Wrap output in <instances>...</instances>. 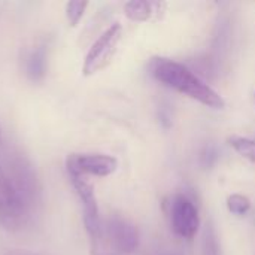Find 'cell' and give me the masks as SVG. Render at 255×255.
I'll list each match as a JSON object with an SVG mask.
<instances>
[{
    "instance_id": "6da1fadb",
    "label": "cell",
    "mask_w": 255,
    "mask_h": 255,
    "mask_svg": "<svg viewBox=\"0 0 255 255\" xmlns=\"http://www.w3.org/2000/svg\"><path fill=\"white\" fill-rule=\"evenodd\" d=\"M149 73L163 85L208 106L212 109H224L226 100L205 81H202L187 66L166 58L155 57L149 61Z\"/></svg>"
},
{
    "instance_id": "7a4b0ae2",
    "label": "cell",
    "mask_w": 255,
    "mask_h": 255,
    "mask_svg": "<svg viewBox=\"0 0 255 255\" xmlns=\"http://www.w3.org/2000/svg\"><path fill=\"white\" fill-rule=\"evenodd\" d=\"M121 36H123L121 24L114 22L96 39V42L90 46L84 60V66H82L84 76H91L111 64L114 55L118 51Z\"/></svg>"
},
{
    "instance_id": "3957f363",
    "label": "cell",
    "mask_w": 255,
    "mask_h": 255,
    "mask_svg": "<svg viewBox=\"0 0 255 255\" xmlns=\"http://www.w3.org/2000/svg\"><path fill=\"white\" fill-rule=\"evenodd\" d=\"M27 218L28 211L19 200L10 178L0 167V224L9 230H16L24 226Z\"/></svg>"
},
{
    "instance_id": "277c9868",
    "label": "cell",
    "mask_w": 255,
    "mask_h": 255,
    "mask_svg": "<svg viewBox=\"0 0 255 255\" xmlns=\"http://www.w3.org/2000/svg\"><path fill=\"white\" fill-rule=\"evenodd\" d=\"M67 175H69L70 184L81 202L85 229H87L88 235L96 241L100 236V214H99V205H97L94 187L84 175H79V173L70 172V170H67Z\"/></svg>"
},
{
    "instance_id": "5b68a950",
    "label": "cell",
    "mask_w": 255,
    "mask_h": 255,
    "mask_svg": "<svg viewBox=\"0 0 255 255\" xmlns=\"http://www.w3.org/2000/svg\"><path fill=\"white\" fill-rule=\"evenodd\" d=\"M170 227L182 239H193L200 227V217L194 202L185 194H176L170 203Z\"/></svg>"
},
{
    "instance_id": "8992f818",
    "label": "cell",
    "mask_w": 255,
    "mask_h": 255,
    "mask_svg": "<svg viewBox=\"0 0 255 255\" xmlns=\"http://www.w3.org/2000/svg\"><path fill=\"white\" fill-rule=\"evenodd\" d=\"M66 169L76 172L84 176H99L106 178L115 173L118 169V160L108 154L84 152V154H69L66 158Z\"/></svg>"
},
{
    "instance_id": "52a82bcc",
    "label": "cell",
    "mask_w": 255,
    "mask_h": 255,
    "mask_svg": "<svg viewBox=\"0 0 255 255\" xmlns=\"http://www.w3.org/2000/svg\"><path fill=\"white\" fill-rule=\"evenodd\" d=\"M7 176L10 178L19 200L25 206V209L30 214V209L33 208L37 194H39V185L37 179L34 176V172L31 169V164L21 155H16L10 163H9V173Z\"/></svg>"
},
{
    "instance_id": "ba28073f",
    "label": "cell",
    "mask_w": 255,
    "mask_h": 255,
    "mask_svg": "<svg viewBox=\"0 0 255 255\" xmlns=\"http://www.w3.org/2000/svg\"><path fill=\"white\" fill-rule=\"evenodd\" d=\"M108 238L112 247L123 254H131L139 247V232L128 220L114 215L106 224Z\"/></svg>"
},
{
    "instance_id": "9c48e42d",
    "label": "cell",
    "mask_w": 255,
    "mask_h": 255,
    "mask_svg": "<svg viewBox=\"0 0 255 255\" xmlns=\"http://www.w3.org/2000/svg\"><path fill=\"white\" fill-rule=\"evenodd\" d=\"M48 69V42L40 40L33 45L25 57V75L33 82H40Z\"/></svg>"
},
{
    "instance_id": "30bf717a",
    "label": "cell",
    "mask_w": 255,
    "mask_h": 255,
    "mask_svg": "<svg viewBox=\"0 0 255 255\" xmlns=\"http://www.w3.org/2000/svg\"><path fill=\"white\" fill-rule=\"evenodd\" d=\"M166 3L163 1H149V0H131L124 4V13L131 21L145 22L149 19L161 18L164 13Z\"/></svg>"
},
{
    "instance_id": "8fae6325",
    "label": "cell",
    "mask_w": 255,
    "mask_h": 255,
    "mask_svg": "<svg viewBox=\"0 0 255 255\" xmlns=\"http://www.w3.org/2000/svg\"><path fill=\"white\" fill-rule=\"evenodd\" d=\"M229 36H230V22L229 19H220L217 24V33L214 39V54H215V61H220V58L227 52L229 46Z\"/></svg>"
},
{
    "instance_id": "7c38bea8",
    "label": "cell",
    "mask_w": 255,
    "mask_h": 255,
    "mask_svg": "<svg viewBox=\"0 0 255 255\" xmlns=\"http://www.w3.org/2000/svg\"><path fill=\"white\" fill-rule=\"evenodd\" d=\"M229 145L244 158L255 164V139L233 136L229 137Z\"/></svg>"
},
{
    "instance_id": "4fadbf2b",
    "label": "cell",
    "mask_w": 255,
    "mask_h": 255,
    "mask_svg": "<svg viewBox=\"0 0 255 255\" xmlns=\"http://www.w3.org/2000/svg\"><path fill=\"white\" fill-rule=\"evenodd\" d=\"M202 255H223L217 232L212 224H208L205 229L202 241Z\"/></svg>"
},
{
    "instance_id": "5bb4252c",
    "label": "cell",
    "mask_w": 255,
    "mask_h": 255,
    "mask_svg": "<svg viewBox=\"0 0 255 255\" xmlns=\"http://www.w3.org/2000/svg\"><path fill=\"white\" fill-rule=\"evenodd\" d=\"M87 7H88V1L85 0H75L66 3V18L72 27H76L79 24Z\"/></svg>"
},
{
    "instance_id": "9a60e30c",
    "label": "cell",
    "mask_w": 255,
    "mask_h": 255,
    "mask_svg": "<svg viewBox=\"0 0 255 255\" xmlns=\"http://www.w3.org/2000/svg\"><path fill=\"white\" fill-rule=\"evenodd\" d=\"M227 208L235 215H245L251 209V200L244 194H232L227 197Z\"/></svg>"
},
{
    "instance_id": "2e32d148",
    "label": "cell",
    "mask_w": 255,
    "mask_h": 255,
    "mask_svg": "<svg viewBox=\"0 0 255 255\" xmlns=\"http://www.w3.org/2000/svg\"><path fill=\"white\" fill-rule=\"evenodd\" d=\"M218 161V151L214 145H208L200 152V164L203 169H212Z\"/></svg>"
},
{
    "instance_id": "e0dca14e",
    "label": "cell",
    "mask_w": 255,
    "mask_h": 255,
    "mask_svg": "<svg viewBox=\"0 0 255 255\" xmlns=\"http://www.w3.org/2000/svg\"><path fill=\"white\" fill-rule=\"evenodd\" d=\"M7 255H45V254H40V253H33V251H25V250H15V251H10V253H7Z\"/></svg>"
},
{
    "instance_id": "ac0fdd59",
    "label": "cell",
    "mask_w": 255,
    "mask_h": 255,
    "mask_svg": "<svg viewBox=\"0 0 255 255\" xmlns=\"http://www.w3.org/2000/svg\"><path fill=\"white\" fill-rule=\"evenodd\" d=\"M157 255H181L179 253H176V251H161V253H158Z\"/></svg>"
},
{
    "instance_id": "d6986e66",
    "label": "cell",
    "mask_w": 255,
    "mask_h": 255,
    "mask_svg": "<svg viewBox=\"0 0 255 255\" xmlns=\"http://www.w3.org/2000/svg\"><path fill=\"white\" fill-rule=\"evenodd\" d=\"M0 142H1V130H0Z\"/></svg>"
},
{
    "instance_id": "ffe728a7",
    "label": "cell",
    "mask_w": 255,
    "mask_h": 255,
    "mask_svg": "<svg viewBox=\"0 0 255 255\" xmlns=\"http://www.w3.org/2000/svg\"><path fill=\"white\" fill-rule=\"evenodd\" d=\"M254 99H255V93H254Z\"/></svg>"
}]
</instances>
